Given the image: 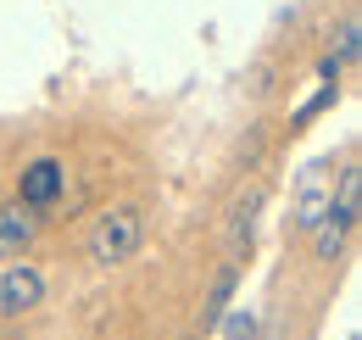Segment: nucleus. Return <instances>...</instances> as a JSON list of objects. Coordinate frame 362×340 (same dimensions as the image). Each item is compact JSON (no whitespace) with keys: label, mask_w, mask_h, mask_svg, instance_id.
Listing matches in <instances>:
<instances>
[{"label":"nucleus","mask_w":362,"mask_h":340,"mask_svg":"<svg viewBox=\"0 0 362 340\" xmlns=\"http://www.w3.org/2000/svg\"><path fill=\"white\" fill-rule=\"evenodd\" d=\"M257 207H262V190H245L234 201V223H228V251L251 246V229H257Z\"/></svg>","instance_id":"obj_6"},{"label":"nucleus","mask_w":362,"mask_h":340,"mask_svg":"<svg viewBox=\"0 0 362 340\" xmlns=\"http://www.w3.org/2000/svg\"><path fill=\"white\" fill-rule=\"evenodd\" d=\"M357 45H362V28L357 17H346V28H340V50H334V62L346 67V62H357Z\"/></svg>","instance_id":"obj_9"},{"label":"nucleus","mask_w":362,"mask_h":340,"mask_svg":"<svg viewBox=\"0 0 362 340\" xmlns=\"http://www.w3.org/2000/svg\"><path fill=\"white\" fill-rule=\"evenodd\" d=\"M334 95H340V84H329V79H323V89H317L313 101H307V106L296 112V123H313V118L323 112V106H334Z\"/></svg>","instance_id":"obj_10"},{"label":"nucleus","mask_w":362,"mask_h":340,"mask_svg":"<svg viewBox=\"0 0 362 340\" xmlns=\"http://www.w3.org/2000/svg\"><path fill=\"white\" fill-rule=\"evenodd\" d=\"M139 251V212H129V207H117V212H106L100 223H95L90 234V256L95 262H129V256Z\"/></svg>","instance_id":"obj_1"},{"label":"nucleus","mask_w":362,"mask_h":340,"mask_svg":"<svg viewBox=\"0 0 362 340\" xmlns=\"http://www.w3.org/2000/svg\"><path fill=\"white\" fill-rule=\"evenodd\" d=\"M218 324H223V335H228V340H251V335H257V318H251L245 307H240V312H223Z\"/></svg>","instance_id":"obj_8"},{"label":"nucleus","mask_w":362,"mask_h":340,"mask_svg":"<svg viewBox=\"0 0 362 340\" xmlns=\"http://www.w3.org/2000/svg\"><path fill=\"white\" fill-rule=\"evenodd\" d=\"M62 162H50V157H40V162H28L23 168V178H17V201L28 207V212H40V207H50L56 196H62Z\"/></svg>","instance_id":"obj_3"},{"label":"nucleus","mask_w":362,"mask_h":340,"mask_svg":"<svg viewBox=\"0 0 362 340\" xmlns=\"http://www.w3.org/2000/svg\"><path fill=\"white\" fill-rule=\"evenodd\" d=\"M329 212V173L323 168H307L301 173V190H296V229L313 234V223Z\"/></svg>","instance_id":"obj_4"},{"label":"nucleus","mask_w":362,"mask_h":340,"mask_svg":"<svg viewBox=\"0 0 362 340\" xmlns=\"http://www.w3.org/2000/svg\"><path fill=\"white\" fill-rule=\"evenodd\" d=\"M228 296H234V268H223V273L212 279V290H206V312H201V329H212V324L228 312Z\"/></svg>","instance_id":"obj_7"},{"label":"nucleus","mask_w":362,"mask_h":340,"mask_svg":"<svg viewBox=\"0 0 362 340\" xmlns=\"http://www.w3.org/2000/svg\"><path fill=\"white\" fill-rule=\"evenodd\" d=\"M45 296V279H40V268H28V262H11L6 273H0V312L6 318H17V312H28V307H40Z\"/></svg>","instance_id":"obj_2"},{"label":"nucleus","mask_w":362,"mask_h":340,"mask_svg":"<svg viewBox=\"0 0 362 340\" xmlns=\"http://www.w3.org/2000/svg\"><path fill=\"white\" fill-rule=\"evenodd\" d=\"M28 240H34V217L28 207L17 201V207H0V262H11V256L28 251Z\"/></svg>","instance_id":"obj_5"}]
</instances>
